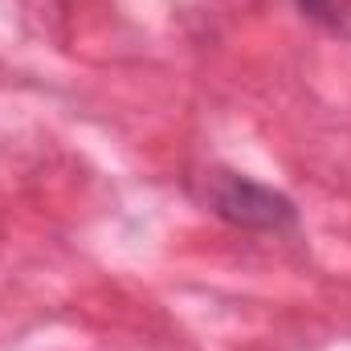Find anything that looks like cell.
<instances>
[{
  "label": "cell",
  "mask_w": 351,
  "mask_h": 351,
  "mask_svg": "<svg viewBox=\"0 0 351 351\" xmlns=\"http://www.w3.org/2000/svg\"><path fill=\"white\" fill-rule=\"evenodd\" d=\"M204 200H208V208L221 221H229L237 229L286 233V229L298 225V213H294V204L282 192H274V188H265V184L237 172H208Z\"/></svg>",
  "instance_id": "obj_1"
},
{
  "label": "cell",
  "mask_w": 351,
  "mask_h": 351,
  "mask_svg": "<svg viewBox=\"0 0 351 351\" xmlns=\"http://www.w3.org/2000/svg\"><path fill=\"white\" fill-rule=\"evenodd\" d=\"M298 12L315 25H323L327 33H351V0H294Z\"/></svg>",
  "instance_id": "obj_2"
}]
</instances>
